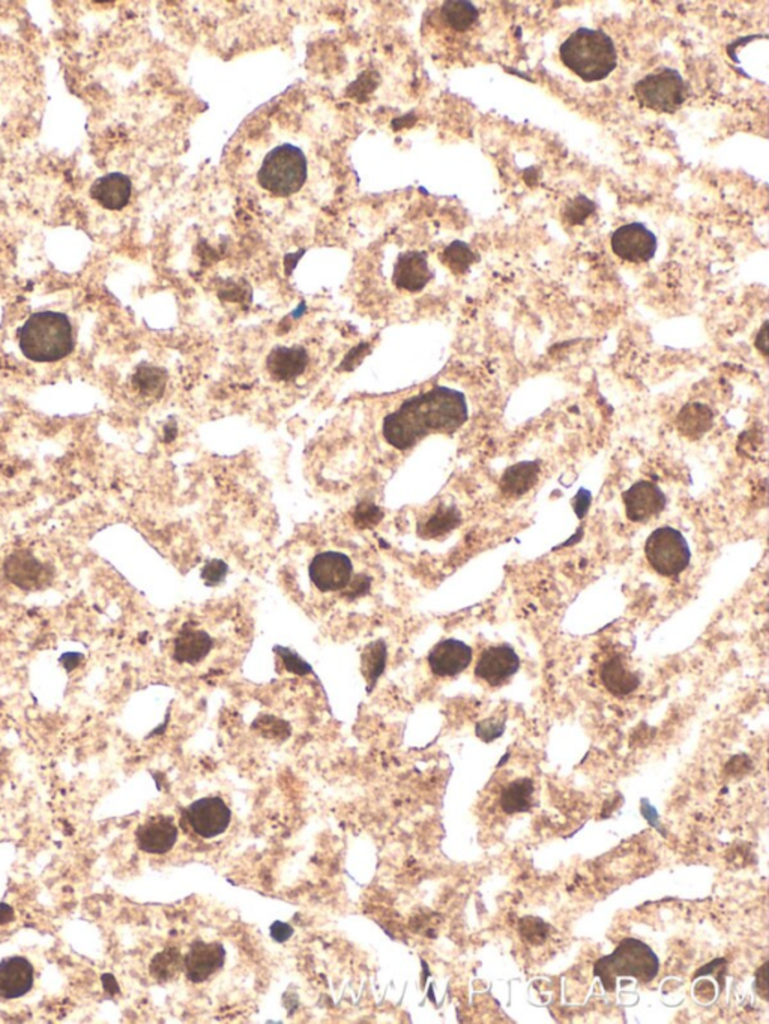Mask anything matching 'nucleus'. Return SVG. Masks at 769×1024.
Masks as SVG:
<instances>
[{"mask_svg": "<svg viewBox=\"0 0 769 1024\" xmlns=\"http://www.w3.org/2000/svg\"><path fill=\"white\" fill-rule=\"evenodd\" d=\"M468 403L462 392L436 386L407 398L383 421V438L400 451L413 448L430 431L453 433L468 421Z\"/></svg>", "mask_w": 769, "mask_h": 1024, "instance_id": "1", "label": "nucleus"}, {"mask_svg": "<svg viewBox=\"0 0 769 1024\" xmlns=\"http://www.w3.org/2000/svg\"><path fill=\"white\" fill-rule=\"evenodd\" d=\"M19 344L32 363H58L74 348L71 322L56 311L35 313L20 329Z\"/></svg>", "mask_w": 769, "mask_h": 1024, "instance_id": "2", "label": "nucleus"}, {"mask_svg": "<svg viewBox=\"0 0 769 1024\" xmlns=\"http://www.w3.org/2000/svg\"><path fill=\"white\" fill-rule=\"evenodd\" d=\"M565 67L582 80H604L617 68L618 53L613 39L602 30L580 28L560 48Z\"/></svg>", "mask_w": 769, "mask_h": 1024, "instance_id": "3", "label": "nucleus"}, {"mask_svg": "<svg viewBox=\"0 0 769 1024\" xmlns=\"http://www.w3.org/2000/svg\"><path fill=\"white\" fill-rule=\"evenodd\" d=\"M659 972L657 954L637 938H624L610 955L600 958L593 966V977L600 979L607 993H615L619 978H634L648 984Z\"/></svg>", "mask_w": 769, "mask_h": 1024, "instance_id": "4", "label": "nucleus"}, {"mask_svg": "<svg viewBox=\"0 0 769 1024\" xmlns=\"http://www.w3.org/2000/svg\"><path fill=\"white\" fill-rule=\"evenodd\" d=\"M308 175L307 157L293 144H282L265 157L258 170V185L278 197H287L301 190Z\"/></svg>", "mask_w": 769, "mask_h": 1024, "instance_id": "5", "label": "nucleus"}, {"mask_svg": "<svg viewBox=\"0 0 769 1024\" xmlns=\"http://www.w3.org/2000/svg\"><path fill=\"white\" fill-rule=\"evenodd\" d=\"M634 94L639 102L648 109L659 113H675L687 100L688 87L676 70L661 68L637 81Z\"/></svg>", "mask_w": 769, "mask_h": 1024, "instance_id": "6", "label": "nucleus"}, {"mask_svg": "<svg viewBox=\"0 0 769 1024\" xmlns=\"http://www.w3.org/2000/svg\"><path fill=\"white\" fill-rule=\"evenodd\" d=\"M646 559L655 571L665 577H675L685 571L691 553L687 539L679 530L665 526L654 530L646 539Z\"/></svg>", "mask_w": 769, "mask_h": 1024, "instance_id": "7", "label": "nucleus"}, {"mask_svg": "<svg viewBox=\"0 0 769 1024\" xmlns=\"http://www.w3.org/2000/svg\"><path fill=\"white\" fill-rule=\"evenodd\" d=\"M610 245L618 258L631 263L650 262L657 253V238L642 223H631L615 230Z\"/></svg>", "mask_w": 769, "mask_h": 1024, "instance_id": "8", "label": "nucleus"}, {"mask_svg": "<svg viewBox=\"0 0 769 1024\" xmlns=\"http://www.w3.org/2000/svg\"><path fill=\"white\" fill-rule=\"evenodd\" d=\"M310 578L319 591H343L354 576V565L346 554L339 552L319 553L310 563Z\"/></svg>", "mask_w": 769, "mask_h": 1024, "instance_id": "9", "label": "nucleus"}, {"mask_svg": "<svg viewBox=\"0 0 769 1024\" xmlns=\"http://www.w3.org/2000/svg\"><path fill=\"white\" fill-rule=\"evenodd\" d=\"M185 817L201 839H216L229 828L232 813L221 798H201L188 807Z\"/></svg>", "mask_w": 769, "mask_h": 1024, "instance_id": "10", "label": "nucleus"}, {"mask_svg": "<svg viewBox=\"0 0 769 1024\" xmlns=\"http://www.w3.org/2000/svg\"><path fill=\"white\" fill-rule=\"evenodd\" d=\"M8 580L26 591L47 586L53 578V568L43 563L32 552L19 550L8 556L4 565Z\"/></svg>", "mask_w": 769, "mask_h": 1024, "instance_id": "11", "label": "nucleus"}, {"mask_svg": "<svg viewBox=\"0 0 769 1024\" xmlns=\"http://www.w3.org/2000/svg\"><path fill=\"white\" fill-rule=\"evenodd\" d=\"M519 668H520V658L516 651L508 644H499L487 648L481 653L475 668V675L481 681L487 682L488 685L497 686L514 676Z\"/></svg>", "mask_w": 769, "mask_h": 1024, "instance_id": "12", "label": "nucleus"}, {"mask_svg": "<svg viewBox=\"0 0 769 1024\" xmlns=\"http://www.w3.org/2000/svg\"><path fill=\"white\" fill-rule=\"evenodd\" d=\"M622 499L626 517L634 523H645L666 508L665 493L654 482H635L624 493Z\"/></svg>", "mask_w": 769, "mask_h": 1024, "instance_id": "13", "label": "nucleus"}, {"mask_svg": "<svg viewBox=\"0 0 769 1024\" xmlns=\"http://www.w3.org/2000/svg\"><path fill=\"white\" fill-rule=\"evenodd\" d=\"M225 949L221 944H206L197 940L184 957V969L190 981L205 982L225 966Z\"/></svg>", "mask_w": 769, "mask_h": 1024, "instance_id": "14", "label": "nucleus"}, {"mask_svg": "<svg viewBox=\"0 0 769 1024\" xmlns=\"http://www.w3.org/2000/svg\"><path fill=\"white\" fill-rule=\"evenodd\" d=\"M472 661V649L460 640L448 639L436 644L429 655L431 672L451 677L463 672Z\"/></svg>", "mask_w": 769, "mask_h": 1024, "instance_id": "15", "label": "nucleus"}, {"mask_svg": "<svg viewBox=\"0 0 769 1024\" xmlns=\"http://www.w3.org/2000/svg\"><path fill=\"white\" fill-rule=\"evenodd\" d=\"M431 278H433V272L429 266L427 256L424 253H420V251H409V253L402 254L397 260L394 274H392L394 284L400 291H411V293L422 291Z\"/></svg>", "mask_w": 769, "mask_h": 1024, "instance_id": "16", "label": "nucleus"}, {"mask_svg": "<svg viewBox=\"0 0 769 1024\" xmlns=\"http://www.w3.org/2000/svg\"><path fill=\"white\" fill-rule=\"evenodd\" d=\"M140 850L152 855H163L172 850L177 841V828L166 815H157L140 824L135 831Z\"/></svg>", "mask_w": 769, "mask_h": 1024, "instance_id": "17", "label": "nucleus"}, {"mask_svg": "<svg viewBox=\"0 0 769 1024\" xmlns=\"http://www.w3.org/2000/svg\"><path fill=\"white\" fill-rule=\"evenodd\" d=\"M35 971L24 957L5 958L0 963V997L19 999L34 987Z\"/></svg>", "mask_w": 769, "mask_h": 1024, "instance_id": "18", "label": "nucleus"}, {"mask_svg": "<svg viewBox=\"0 0 769 1024\" xmlns=\"http://www.w3.org/2000/svg\"><path fill=\"white\" fill-rule=\"evenodd\" d=\"M131 181L122 173H111L96 179L92 185V197L105 209L120 210L128 205L131 197Z\"/></svg>", "mask_w": 769, "mask_h": 1024, "instance_id": "19", "label": "nucleus"}, {"mask_svg": "<svg viewBox=\"0 0 769 1024\" xmlns=\"http://www.w3.org/2000/svg\"><path fill=\"white\" fill-rule=\"evenodd\" d=\"M308 355L304 348H275L269 353L266 367L273 379L289 381L306 372Z\"/></svg>", "mask_w": 769, "mask_h": 1024, "instance_id": "20", "label": "nucleus"}, {"mask_svg": "<svg viewBox=\"0 0 769 1024\" xmlns=\"http://www.w3.org/2000/svg\"><path fill=\"white\" fill-rule=\"evenodd\" d=\"M212 646L214 642L210 639L209 634L200 629H194L192 625H185L175 639L173 658L177 662L197 664L209 655Z\"/></svg>", "mask_w": 769, "mask_h": 1024, "instance_id": "21", "label": "nucleus"}, {"mask_svg": "<svg viewBox=\"0 0 769 1024\" xmlns=\"http://www.w3.org/2000/svg\"><path fill=\"white\" fill-rule=\"evenodd\" d=\"M600 677H601L602 684L609 690V692H612L613 696L618 697L628 696L633 691L637 690V686L641 685V679L635 673L631 672L630 668H626L622 657L609 658L602 664Z\"/></svg>", "mask_w": 769, "mask_h": 1024, "instance_id": "22", "label": "nucleus"}, {"mask_svg": "<svg viewBox=\"0 0 769 1024\" xmlns=\"http://www.w3.org/2000/svg\"><path fill=\"white\" fill-rule=\"evenodd\" d=\"M540 477V464L536 462L517 463L508 467L501 478V490L503 495L519 497L536 486Z\"/></svg>", "mask_w": 769, "mask_h": 1024, "instance_id": "23", "label": "nucleus"}, {"mask_svg": "<svg viewBox=\"0 0 769 1024\" xmlns=\"http://www.w3.org/2000/svg\"><path fill=\"white\" fill-rule=\"evenodd\" d=\"M679 433L688 438H700L714 424V414L709 406L702 403H690L678 414Z\"/></svg>", "mask_w": 769, "mask_h": 1024, "instance_id": "24", "label": "nucleus"}, {"mask_svg": "<svg viewBox=\"0 0 769 1024\" xmlns=\"http://www.w3.org/2000/svg\"><path fill=\"white\" fill-rule=\"evenodd\" d=\"M534 804V782L529 778H520L510 782L501 793L502 810L507 815L526 813Z\"/></svg>", "mask_w": 769, "mask_h": 1024, "instance_id": "25", "label": "nucleus"}, {"mask_svg": "<svg viewBox=\"0 0 769 1024\" xmlns=\"http://www.w3.org/2000/svg\"><path fill=\"white\" fill-rule=\"evenodd\" d=\"M479 11L470 2L448 0L440 8V19L455 32H466L477 23Z\"/></svg>", "mask_w": 769, "mask_h": 1024, "instance_id": "26", "label": "nucleus"}, {"mask_svg": "<svg viewBox=\"0 0 769 1024\" xmlns=\"http://www.w3.org/2000/svg\"><path fill=\"white\" fill-rule=\"evenodd\" d=\"M462 521L460 511L455 506H439L435 514L418 526V534L422 538H439L454 530Z\"/></svg>", "mask_w": 769, "mask_h": 1024, "instance_id": "27", "label": "nucleus"}, {"mask_svg": "<svg viewBox=\"0 0 769 1024\" xmlns=\"http://www.w3.org/2000/svg\"><path fill=\"white\" fill-rule=\"evenodd\" d=\"M387 658L388 649L383 640H374L364 649L363 657H361V670H363L364 677L370 684L368 690H372L376 685V682L387 668Z\"/></svg>", "mask_w": 769, "mask_h": 1024, "instance_id": "28", "label": "nucleus"}, {"mask_svg": "<svg viewBox=\"0 0 769 1024\" xmlns=\"http://www.w3.org/2000/svg\"><path fill=\"white\" fill-rule=\"evenodd\" d=\"M181 969H184V957L175 948L164 949L163 953L157 954L149 966L151 975L161 982L172 981L181 972Z\"/></svg>", "mask_w": 769, "mask_h": 1024, "instance_id": "29", "label": "nucleus"}, {"mask_svg": "<svg viewBox=\"0 0 769 1024\" xmlns=\"http://www.w3.org/2000/svg\"><path fill=\"white\" fill-rule=\"evenodd\" d=\"M477 260H479V256L473 253L472 248L469 247L468 243L462 242V241L449 243L442 253V262L459 275L466 274L469 267L472 266Z\"/></svg>", "mask_w": 769, "mask_h": 1024, "instance_id": "30", "label": "nucleus"}, {"mask_svg": "<svg viewBox=\"0 0 769 1024\" xmlns=\"http://www.w3.org/2000/svg\"><path fill=\"white\" fill-rule=\"evenodd\" d=\"M597 205L586 196H577L567 201L562 210L565 223L571 225H583L595 212Z\"/></svg>", "mask_w": 769, "mask_h": 1024, "instance_id": "31", "label": "nucleus"}, {"mask_svg": "<svg viewBox=\"0 0 769 1024\" xmlns=\"http://www.w3.org/2000/svg\"><path fill=\"white\" fill-rule=\"evenodd\" d=\"M135 381H137L140 389L146 394L161 396V392L164 391V385H166V374L160 368H142L139 374L135 376Z\"/></svg>", "mask_w": 769, "mask_h": 1024, "instance_id": "32", "label": "nucleus"}, {"mask_svg": "<svg viewBox=\"0 0 769 1024\" xmlns=\"http://www.w3.org/2000/svg\"><path fill=\"white\" fill-rule=\"evenodd\" d=\"M274 651H275L278 657L282 658V662H284V668H286L289 672L299 675V676H304V675L311 673L310 666H308L299 655L290 651V649L277 646Z\"/></svg>", "mask_w": 769, "mask_h": 1024, "instance_id": "33", "label": "nucleus"}, {"mask_svg": "<svg viewBox=\"0 0 769 1024\" xmlns=\"http://www.w3.org/2000/svg\"><path fill=\"white\" fill-rule=\"evenodd\" d=\"M382 511L379 510L378 506L373 504H361V505L355 511V523L358 524L361 529L365 528H373L376 524L382 520Z\"/></svg>", "mask_w": 769, "mask_h": 1024, "instance_id": "34", "label": "nucleus"}, {"mask_svg": "<svg viewBox=\"0 0 769 1024\" xmlns=\"http://www.w3.org/2000/svg\"><path fill=\"white\" fill-rule=\"evenodd\" d=\"M520 933L530 944H541L547 936V925L540 920L525 918L520 922Z\"/></svg>", "mask_w": 769, "mask_h": 1024, "instance_id": "35", "label": "nucleus"}, {"mask_svg": "<svg viewBox=\"0 0 769 1024\" xmlns=\"http://www.w3.org/2000/svg\"><path fill=\"white\" fill-rule=\"evenodd\" d=\"M227 571H229L227 563L217 559V561H210V562L206 563L203 571H201V578L205 580L208 586H218L220 583L225 581Z\"/></svg>", "mask_w": 769, "mask_h": 1024, "instance_id": "36", "label": "nucleus"}, {"mask_svg": "<svg viewBox=\"0 0 769 1024\" xmlns=\"http://www.w3.org/2000/svg\"><path fill=\"white\" fill-rule=\"evenodd\" d=\"M505 730V721H497V719H486L481 721L477 725V736L483 739L484 742H492L493 739L499 738Z\"/></svg>", "mask_w": 769, "mask_h": 1024, "instance_id": "37", "label": "nucleus"}, {"mask_svg": "<svg viewBox=\"0 0 769 1024\" xmlns=\"http://www.w3.org/2000/svg\"><path fill=\"white\" fill-rule=\"evenodd\" d=\"M370 586H372V578L365 574H358L352 583L344 587L341 595L348 600H356L359 596L365 595L370 591Z\"/></svg>", "mask_w": 769, "mask_h": 1024, "instance_id": "38", "label": "nucleus"}, {"mask_svg": "<svg viewBox=\"0 0 769 1024\" xmlns=\"http://www.w3.org/2000/svg\"><path fill=\"white\" fill-rule=\"evenodd\" d=\"M591 501H593L591 493H589L588 490H585V488L578 491L577 496L574 497V512L577 514L578 519H583V517L586 515V512L589 511V506H591Z\"/></svg>", "mask_w": 769, "mask_h": 1024, "instance_id": "39", "label": "nucleus"}, {"mask_svg": "<svg viewBox=\"0 0 769 1024\" xmlns=\"http://www.w3.org/2000/svg\"><path fill=\"white\" fill-rule=\"evenodd\" d=\"M291 934H293V929H291L290 925L282 922V921H275V922L271 925V938H273L275 942H278V944H282V942L289 940V938H291Z\"/></svg>", "mask_w": 769, "mask_h": 1024, "instance_id": "40", "label": "nucleus"}, {"mask_svg": "<svg viewBox=\"0 0 769 1024\" xmlns=\"http://www.w3.org/2000/svg\"><path fill=\"white\" fill-rule=\"evenodd\" d=\"M756 348H759L765 356L768 355V322H765L759 334L756 337Z\"/></svg>", "mask_w": 769, "mask_h": 1024, "instance_id": "41", "label": "nucleus"}, {"mask_svg": "<svg viewBox=\"0 0 769 1024\" xmlns=\"http://www.w3.org/2000/svg\"><path fill=\"white\" fill-rule=\"evenodd\" d=\"M361 348H363V346H361V348H355V350L350 352L349 356L346 357V361L343 363V370H348V372H350V370H354V367H356V365H358V364L363 361V356L365 355V353H361V355H359Z\"/></svg>", "mask_w": 769, "mask_h": 1024, "instance_id": "42", "label": "nucleus"}, {"mask_svg": "<svg viewBox=\"0 0 769 1024\" xmlns=\"http://www.w3.org/2000/svg\"><path fill=\"white\" fill-rule=\"evenodd\" d=\"M82 658L80 653H65V655L61 658V662H62L63 668H67V670H72V668H76L77 666L82 662Z\"/></svg>", "mask_w": 769, "mask_h": 1024, "instance_id": "43", "label": "nucleus"}, {"mask_svg": "<svg viewBox=\"0 0 769 1024\" xmlns=\"http://www.w3.org/2000/svg\"><path fill=\"white\" fill-rule=\"evenodd\" d=\"M14 920V909L11 905L2 903L0 905V925L8 924Z\"/></svg>", "mask_w": 769, "mask_h": 1024, "instance_id": "44", "label": "nucleus"}, {"mask_svg": "<svg viewBox=\"0 0 769 1024\" xmlns=\"http://www.w3.org/2000/svg\"><path fill=\"white\" fill-rule=\"evenodd\" d=\"M757 991L764 999H766V964L760 967L759 973H757Z\"/></svg>", "mask_w": 769, "mask_h": 1024, "instance_id": "45", "label": "nucleus"}, {"mask_svg": "<svg viewBox=\"0 0 769 1024\" xmlns=\"http://www.w3.org/2000/svg\"><path fill=\"white\" fill-rule=\"evenodd\" d=\"M102 984H104L105 991H109L111 995L119 993V986H118V981L113 975H102Z\"/></svg>", "mask_w": 769, "mask_h": 1024, "instance_id": "46", "label": "nucleus"}]
</instances>
